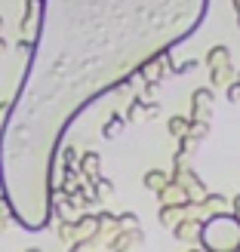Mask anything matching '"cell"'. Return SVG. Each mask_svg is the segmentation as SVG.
Returning a JSON list of instances; mask_svg holds the SVG:
<instances>
[{
	"instance_id": "cell-24",
	"label": "cell",
	"mask_w": 240,
	"mask_h": 252,
	"mask_svg": "<svg viewBox=\"0 0 240 252\" xmlns=\"http://www.w3.org/2000/svg\"><path fill=\"white\" fill-rule=\"evenodd\" d=\"M0 31H3V16H0Z\"/></svg>"
},
{
	"instance_id": "cell-17",
	"label": "cell",
	"mask_w": 240,
	"mask_h": 252,
	"mask_svg": "<svg viewBox=\"0 0 240 252\" xmlns=\"http://www.w3.org/2000/svg\"><path fill=\"white\" fill-rule=\"evenodd\" d=\"M62 160H65V166H77V151L65 148V151H62Z\"/></svg>"
},
{
	"instance_id": "cell-1",
	"label": "cell",
	"mask_w": 240,
	"mask_h": 252,
	"mask_svg": "<svg viewBox=\"0 0 240 252\" xmlns=\"http://www.w3.org/2000/svg\"><path fill=\"white\" fill-rule=\"evenodd\" d=\"M209 0H46L31 68L0 138V179L25 231L53 219L56 148L71 120L138 68L191 37Z\"/></svg>"
},
{
	"instance_id": "cell-8",
	"label": "cell",
	"mask_w": 240,
	"mask_h": 252,
	"mask_svg": "<svg viewBox=\"0 0 240 252\" xmlns=\"http://www.w3.org/2000/svg\"><path fill=\"white\" fill-rule=\"evenodd\" d=\"M206 65H209V71L222 68V65H231V49L228 46H212L206 53Z\"/></svg>"
},
{
	"instance_id": "cell-9",
	"label": "cell",
	"mask_w": 240,
	"mask_h": 252,
	"mask_svg": "<svg viewBox=\"0 0 240 252\" xmlns=\"http://www.w3.org/2000/svg\"><path fill=\"white\" fill-rule=\"evenodd\" d=\"M126 123H136V120H148V102L145 98H133L130 108H126Z\"/></svg>"
},
{
	"instance_id": "cell-5",
	"label": "cell",
	"mask_w": 240,
	"mask_h": 252,
	"mask_svg": "<svg viewBox=\"0 0 240 252\" xmlns=\"http://www.w3.org/2000/svg\"><path fill=\"white\" fill-rule=\"evenodd\" d=\"M157 197H160V206H175V203H188V194H185V188L179 185V182H167L157 191Z\"/></svg>"
},
{
	"instance_id": "cell-10",
	"label": "cell",
	"mask_w": 240,
	"mask_h": 252,
	"mask_svg": "<svg viewBox=\"0 0 240 252\" xmlns=\"http://www.w3.org/2000/svg\"><path fill=\"white\" fill-rule=\"evenodd\" d=\"M167 182H170V175L163 172V169H148V172H145V179H142V185L148 188V191H154V194H157Z\"/></svg>"
},
{
	"instance_id": "cell-2",
	"label": "cell",
	"mask_w": 240,
	"mask_h": 252,
	"mask_svg": "<svg viewBox=\"0 0 240 252\" xmlns=\"http://www.w3.org/2000/svg\"><path fill=\"white\" fill-rule=\"evenodd\" d=\"M197 243L204 252H234L240 246V221L231 212H212L200 221Z\"/></svg>"
},
{
	"instance_id": "cell-15",
	"label": "cell",
	"mask_w": 240,
	"mask_h": 252,
	"mask_svg": "<svg viewBox=\"0 0 240 252\" xmlns=\"http://www.w3.org/2000/svg\"><path fill=\"white\" fill-rule=\"evenodd\" d=\"M130 228H138V216L136 212H120L117 216V231H130Z\"/></svg>"
},
{
	"instance_id": "cell-4",
	"label": "cell",
	"mask_w": 240,
	"mask_h": 252,
	"mask_svg": "<svg viewBox=\"0 0 240 252\" xmlns=\"http://www.w3.org/2000/svg\"><path fill=\"white\" fill-rule=\"evenodd\" d=\"M170 231L179 243H194L197 234H200V219H182V221H175Z\"/></svg>"
},
{
	"instance_id": "cell-21",
	"label": "cell",
	"mask_w": 240,
	"mask_h": 252,
	"mask_svg": "<svg viewBox=\"0 0 240 252\" xmlns=\"http://www.w3.org/2000/svg\"><path fill=\"white\" fill-rule=\"evenodd\" d=\"M6 53V40H3V37H0V56H3Z\"/></svg>"
},
{
	"instance_id": "cell-14",
	"label": "cell",
	"mask_w": 240,
	"mask_h": 252,
	"mask_svg": "<svg viewBox=\"0 0 240 252\" xmlns=\"http://www.w3.org/2000/svg\"><path fill=\"white\" fill-rule=\"evenodd\" d=\"M188 117H182V114H175V117H170V123H167V129H170V135H175V138H182L185 132H188Z\"/></svg>"
},
{
	"instance_id": "cell-6",
	"label": "cell",
	"mask_w": 240,
	"mask_h": 252,
	"mask_svg": "<svg viewBox=\"0 0 240 252\" xmlns=\"http://www.w3.org/2000/svg\"><path fill=\"white\" fill-rule=\"evenodd\" d=\"M99 166H102V157H99L96 151H86V154H80V160H77V172L86 175V182L99 179Z\"/></svg>"
},
{
	"instance_id": "cell-19",
	"label": "cell",
	"mask_w": 240,
	"mask_h": 252,
	"mask_svg": "<svg viewBox=\"0 0 240 252\" xmlns=\"http://www.w3.org/2000/svg\"><path fill=\"white\" fill-rule=\"evenodd\" d=\"M197 68V59H188V62H182V65H175V74H191Z\"/></svg>"
},
{
	"instance_id": "cell-22",
	"label": "cell",
	"mask_w": 240,
	"mask_h": 252,
	"mask_svg": "<svg viewBox=\"0 0 240 252\" xmlns=\"http://www.w3.org/2000/svg\"><path fill=\"white\" fill-rule=\"evenodd\" d=\"M6 111H9V105L3 102V105H0V117H3V114H6Z\"/></svg>"
},
{
	"instance_id": "cell-12",
	"label": "cell",
	"mask_w": 240,
	"mask_h": 252,
	"mask_svg": "<svg viewBox=\"0 0 240 252\" xmlns=\"http://www.w3.org/2000/svg\"><path fill=\"white\" fill-rule=\"evenodd\" d=\"M90 188H93V194H96L99 200H105V197L114 194V182H111V179H102V175H99V179H93Z\"/></svg>"
},
{
	"instance_id": "cell-16",
	"label": "cell",
	"mask_w": 240,
	"mask_h": 252,
	"mask_svg": "<svg viewBox=\"0 0 240 252\" xmlns=\"http://www.w3.org/2000/svg\"><path fill=\"white\" fill-rule=\"evenodd\" d=\"M225 95H228L231 105H240V80H231L228 86H225Z\"/></svg>"
},
{
	"instance_id": "cell-18",
	"label": "cell",
	"mask_w": 240,
	"mask_h": 252,
	"mask_svg": "<svg viewBox=\"0 0 240 252\" xmlns=\"http://www.w3.org/2000/svg\"><path fill=\"white\" fill-rule=\"evenodd\" d=\"M31 46H34V43L28 40V37H22V40L16 43V53H19V56H31Z\"/></svg>"
},
{
	"instance_id": "cell-11",
	"label": "cell",
	"mask_w": 240,
	"mask_h": 252,
	"mask_svg": "<svg viewBox=\"0 0 240 252\" xmlns=\"http://www.w3.org/2000/svg\"><path fill=\"white\" fill-rule=\"evenodd\" d=\"M231 80H234V68L231 65H222V68H212L209 71V83L212 86H222V90H225Z\"/></svg>"
},
{
	"instance_id": "cell-20",
	"label": "cell",
	"mask_w": 240,
	"mask_h": 252,
	"mask_svg": "<svg viewBox=\"0 0 240 252\" xmlns=\"http://www.w3.org/2000/svg\"><path fill=\"white\" fill-rule=\"evenodd\" d=\"M231 216L240 221V194H234V200H231Z\"/></svg>"
},
{
	"instance_id": "cell-25",
	"label": "cell",
	"mask_w": 240,
	"mask_h": 252,
	"mask_svg": "<svg viewBox=\"0 0 240 252\" xmlns=\"http://www.w3.org/2000/svg\"><path fill=\"white\" fill-rule=\"evenodd\" d=\"M25 252H40V249H25Z\"/></svg>"
},
{
	"instance_id": "cell-23",
	"label": "cell",
	"mask_w": 240,
	"mask_h": 252,
	"mask_svg": "<svg viewBox=\"0 0 240 252\" xmlns=\"http://www.w3.org/2000/svg\"><path fill=\"white\" fill-rule=\"evenodd\" d=\"M6 228V219H0V231H3Z\"/></svg>"
},
{
	"instance_id": "cell-7",
	"label": "cell",
	"mask_w": 240,
	"mask_h": 252,
	"mask_svg": "<svg viewBox=\"0 0 240 252\" xmlns=\"http://www.w3.org/2000/svg\"><path fill=\"white\" fill-rule=\"evenodd\" d=\"M185 219V203H175V206H160L157 209V224L160 228H172L175 221Z\"/></svg>"
},
{
	"instance_id": "cell-13",
	"label": "cell",
	"mask_w": 240,
	"mask_h": 252,
	"mask_svg": "<svg viewBox=\"0 0 240 252\" xmlns=\"http://www.w3.org/2000/svg\"><path fill=\"white\" fill-rule=\"evenodd\" d=\"M123 126H126V120H123L120 114H111V120L102 126V135H105V138H117V135L123 132Z\"/></svg>"
},
{
	"instance_id": "cell-26",
	"label": "cell",
	"mask_w": 240,
	"mask_h": 252,
	"mask_svg": "<svg viewBox=\"0 0 240 252\" xmlns=\"http://www.w3.org/2000/svg\"><path fill=\"white\" fill-rule=\"evenodd\" d=\"M191 252H204V249H191Z\"/></svg>"
},
{
	"instance_id": "cell-3",
	"label": "cell",
	"mask_w": 240,
	"mask_h": 252,
	"mask_svg": "<svg viewBox=\"0 0 240 252\" xmlns=\"http://www.w3.org/2000/svg\"><path fill=\"white\" fill-rule=\"evenodd\" d=\"M212 105H216L212 86H200V90H194V95H191V120H206L209 123Z\"/></svg>"
}]
</instances>
